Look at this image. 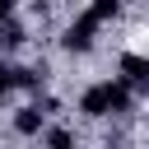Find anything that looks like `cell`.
<instances>
[{"label": "cell", "mask_w": 149, "mask_h": 149, "mask_svg": "<svg viewBox=\"0 0 149 149\" xmlns=\"http://www.w3.org/2000/svg\"><path fill=\"white\" fill-rule=\"evenodd\" d=\"M130 51H149V28H135L130 33Z\"/></svg>", "instance_id": "1"}]
</instances>
